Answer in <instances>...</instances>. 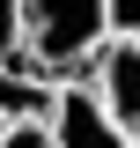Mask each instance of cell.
Returning a JSON list of instances; mask_svg holds the SVG:
<instances>
[{"label":"cell","instance_id":"cell-1","mask_svg":"<svg viewBox=\"0 0 140 148\" xmlns=\"http://www.w3.org/2000/svg\"><path fill=\"white\" fill-rule=\"evenodd\" d=\"M103 37V0H22V67L44 82H81Z\"/></svg>","mask_w":140,"mask_h":148},{"label":"cell","instance_id":"cell-2","mask_svg":"<svg viewBox=\"0 0 140 148\" xmlns=\"http://www.w3.org/2000/svg\"><path fill=\"white\" fill-rule=\"evenodd\" d=\"M81 82L96 89V104H103L125 133H140V37H103Z\"/></svg>","mask_w":140,"mask_h":148},{"label":"cell","instance_id":"cell-3","mask_svg":"<svg viewBox=\"0 0 140 148\" xmlns=\"http://www.w3.org/2000/svg\"><path fill=\"white\" fill-rule=\"evenodd\" d=\"M44 126H52V148H133V133L96 104L88 82H59L52 119H44Z\"/></svg>","mask_w":140,"mask_h":148},{"label":"cell","instance_id":"cell-4","mask_svg":"<svg viewBox=\"0 0 140 148\" xmlns=\"http://www.w3.org/2000/svg\"><path fill=\"white\" fill-rule=\"evenodd\" d=\"M52 96H59V82L30 74L22 59H0V119L7 126L15 119H52Z\"/></svg>","mask_w":140,"mask_h":148},{"label":"cell","instance_id":"cell-5","mask_svg":"<svg viewBox=\"0 0 140 148\" xmlns=\"http://www.w3.org/2000/svg\"><path fill=\"white\" fill-rule=\"evenodd\" d=\"M0 59H22V0H0Z\"/></svg>","mask_w":140,"mask_h":148},{"label":"cell","instance_id":"cell-6","mask_svg":"<svg viewBox=\"0 0 140 148\" xmlns=\"http://www.w3.org/2000/svg\"><path fill=\"white\" fill-rule=\"evenodd\" d=\"M0 148H52V126L44 119H15V126L0 133Z\"/></svg>","mask_w":140,"mask_h":148},{"label":"cell","instance_id":"cell-7","mask_svg":"<svg viewBox=\"0 0 140 148\" xmlns=\"http://www.w3.org/2000/svg\"><path fill=\"white\" fill-rule=\"evenodd\" d=\"M103 30L111 37H140V0H103Z\"/></svg>","mask_w":140,"mask_h":148},{"label":"cell","instance_id":"cell-8","mask_svg":"<svg viewBox=\"0 0 140 148\" xmlns=\"http://www.w3.org/2000/svg\"><path fill=\"white\" fill-rule=\"evenodd\" d=\"M0 133H7V119H0Z\"/></svg>","mask_w":140,"mask_h":148},{"label":"cell","instance_id":"cell-9","mask_svg":"<svg viewBox=\"0 0 140 148\" xmlns=\"http://www.w3.org/2000/svg\"><path fill=\"white\" fill-rule=\"evenodd\" d=\"M133 148H140V133H133Z\"/></svg>","mask_w":140,"mask_h":148}]
</instances>
